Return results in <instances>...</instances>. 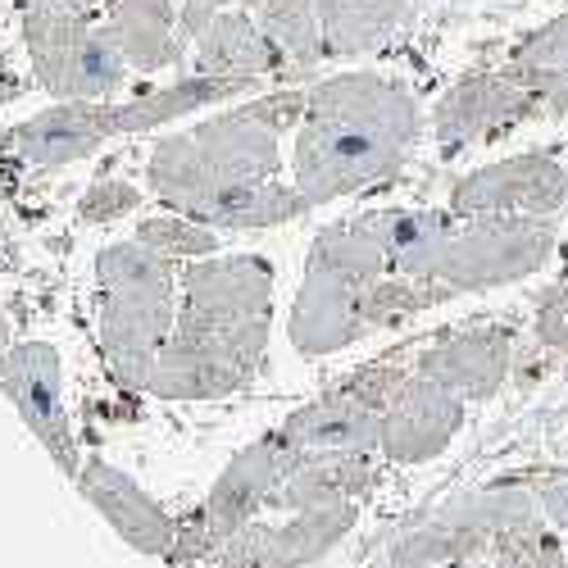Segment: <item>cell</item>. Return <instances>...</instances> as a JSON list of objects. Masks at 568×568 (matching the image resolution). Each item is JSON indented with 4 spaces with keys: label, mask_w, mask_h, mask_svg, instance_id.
I'll return each instance as SVG.
<instances>
[{
    "label": "cell",
    "mask_w": 568,
    "mask_h": 568,
    "mask_svg": "<svg viewBox=\"0 0 568 568\" xmlns=\"http://www.w3.org/2000/svg\"><path fill=\"white\" fill-rule=\"evenodd\" d=\"M260 28L277 45L287 78H301L327 55L323 41V19H318V0H264L260 6Z\"/></svg>",
    "instance_id": "4fadbf2b"
},
{
    "label": "cell",
    "mask_w": 568,
    "mask_h": 568,
    "mask_svg": "<svg viewBox=\"0 0 568 568\" xmlns=\"http://www.w3.org/2000/svg\"><path fill=\"white\" fill-rule=\"evenodd\" d=\"M568 205V164L555 151H528L496 160L478 173L455 182L450 210L483 219V214H559Z\"/></svg>",
    "instance_id": "5b68a950"
},
{
    "label": "cell",
    "mask_w": 568,
    "mask_h": 568,
    "mask_svg": "<svg viewBox=\"0 0 568 568\" xmlns=\"http://www.w3.org/2000/svg\"><path fill=\"white\" fill-rule=\"evenodd\" d=\"M105 132H119V110L73 101V105L45 110V114H37L32 123H23V128L14 132V146H19L23 155H32V160L64 164V160L87 155Z\"/></svg>",
    "instance_id": "30bf717a"
},
{
    "label": "cell",
    "mask_w": 568,
    "mask_h": 568,
    "mask_svg": "<svg viewBox=\"0 0 568 568\" xmlns=\"http://www.w3.org/2000/svg\"><path fill=\"white\" fill-rule=\"evenodd\" d=\"M505 78H514L518 87L537 91V97H555V91L568 82V10L559 19H550L546 28L528 32L524 41L505 55Z\"/></svg>",
    "instance_id": "5bb4252c"
},
{
    "label": "cell",
    "mask_w": 568,
    "mask_h": 568,
    "mask_svg": "<svg viewBox=\"0 0 568 568\" xmlns=\"http://www.w3.org/2000/svg\"><path fill=\"white\" fill-rule=\"evenodd\" d=\"M23 6H37V0H19V10H23Z\"/></svg>",
    "instance_id": "cb8c5ba5"
},
{
    "label": "cell",
    "mask_w": 568,
    "mask_h": 568,
    "mask_svg": "<svg viewBox=\"0 0 568 568\" xmlns=\"http://www.w3.org/2000/svg\"><path fill=\"white\" fill-rule=\"evenodd\" d=\"M559 255H564V264H568V242H564V246H559Z\"/></svg>",
    "instance_id": "603a6c76"
},
{
    "label": "cell",
    "mask_w": 568,
    "mask_h": 568,
    "mask_svg": "<svg viewBox=\"0 0 568 568\" xmlns=\"http://www.w3.org/2000/svg\"><path fill=\"white\" fill-rule=\"evenodd\" d=\"M418 136L414 97L383 73H337L305 91L296 182L310 205L392 182Z\"/></svg>",
    "instance_id": "6da1fadb"
},
{
    "label": "cell",
    "mask_w": 568,
    "mask_h": 568,
    "mask_svg": "<svg viewBox=\"0 0 568 568\" xmlns=\"http://www.w3.org/2000/svg\"><path fill=\"white\" fill-rule=\"evenodd\" d=\"M105 19L114 23L132 69L155 73L178 60V0H105Z\"/></svg>",
    "instance_id": "8fae6325"
},
{
    "label": "cell",
    "mask_w": 568,
    "mask_h": 568,
    "mask_svg": "<svg viewBox=\"0 0 568 568\" xmlns=\"http://www.w3.org/2000/svg\"><path fill=\"white\" fill-rule=\"evenodd\" d=\"M132 205V192L123 186H97V196L87 201V214H110V210H128Z\"/></svg>",
    "instance_id": "d6986e66"
},
{
    "label": "cell",
    "mask_w": 568,
    "mask_h": 568,
    "mask_svg": "<svg viewBox=\"0 0 568 568\" xmlns=\"http://www.w3.org/2000/svg\"><path fill=\"white\" fill-rule=\"evenodd\" d=\"M537 114H546V101L537 91L518 87L505 73H468L437 101L433 123H437L442 151H464L473 141L505 136L509 128L528 123Z\"/></svg>",
    "instance_id": "8992f818"
},
{
    "label": "cell",
    "mask_w": 568,
    "mask_h": 568,
    "mask_svg": "<svg viewBox=\"0 0 568 568\" xmlns=\"http://www.w3.org/2000/svg\"><path fill=\"white\" fill-rule=\"evenodd\" d=\"M223 10H236L232 0H178V28L182 37H201Z\"/></svg>",
    "instance_id": "e0dca14e"
},
{
    "label": "cell",
    "mask_w": 568,
    "mask_h": 568,
    "mask_svg": "<svg viewBox=\"0 0 568 568\" xmlns=\"http://www.w3.org/2000/svg\"><path fill=\"white\" fill-rule=\"evenodd\" d=\"M532 568H568V541H559V537L550 532V541L541 546V555L532 559Z\"/></svg>",
    "instance_id": "ffe728a7"
},
{
    "label": "cell",
    "mask_w": 568,
    "mask_h": 568,
    "mask_svg": "<svg viewBox=\"0 0 568 568\" xmlns=\"http://www.w3.org/2000/svg\"><path fill=\"white\" fill-rule=\"evenodd\" d=\"M37 82L55 97H110L123 82V41L105 0H37L19 10Z\"/></svg>",
    "instance_id": "3957f363"
},
{
    "label": "cell",
    "mask_w": 568,
    "mask_h": 568,
    "mask_svg": "<svg viewBox=\"0 0 568 568\" xmlns=\"http://www.w3.org/2000/svg\"><path fill=\"white\" fill-rule=\"evenodd\" d=\"M564 164H568V155H564Z\"/></svg>",
    "instance_id": "d4e9b609"
},
{
    "label": "cell",
    "mask_w": 568,
    "mask_h": 568,
    "mask_svg": "<svg viewBox=\"0 0 568 568\" xmlns=\"http://www.w3.org/2000/svg\"><path fill=\"white\" fill-rule=\"evenodd\" d=\"M459 423H464V414H459L455 392L423 373L418 383L405 387V396L387 423V450L396 459H428L450 442Z\"/></svg>",
    "instance_id": "ba28073f"
},
{
    "label": "cell",
    "mask_w": 568,
    "mask_h": 568,
    "mask_svg": "<svg viewBox=\"0 0 568 568\" xmlns=\"http://www.w3.org/2000/svg\"><path fill=\"white\" fill-rule=\"evenodd\" d=\"M409 0H318L327 55H364L383 45L405 19Z\"/></svg>",
    "instance_id": "7c38bea8"
},
{
    "label": "cell",
    "mask_w": 568,
    "mask_h": 568,
    "mask_svg": "<svg viewBox=\"0 0 568 568\" xmlns=\"http://www.w3.org/2000/svg\"><path fill=\"white\" fill-rule=\"evenodd\" d=\"M196 69L219 78H287L277 45L264 37V28L246 10H223L201 37H196Z\"/></svg>",
    "instance_id": "9c48e42d"
},
{
    "label": "cell",
    "mask_w": 568,
    "mask_h": 568,
    "mask_svg": "<svg viewBox=\"0 0 568 568\" xmlns=\"http://www.w3.org/2000/svg\"><path fill=\"white\" fill-rule=\"evenodd\" d=\"M559 251V223L555 214H483L464 232L455 227L450 246L437 264V282L450 292H487L524 282L550 264Z\"/></svg>",
    "instance_id": "277c9868"
},
{
    "label": "cell",
    "mask_w": 568,
    "mask_h": 568,
    "mask_svg": "<svg viewBox=\"0 0 568 568\" xmlns=\"http://www.w3.org/2000/svg\"><path fill=\"white\" fill-rule=\"evenodd\" d=\"M500 483L532 487L546 518L555 524V532H568V468H524V473H509Z\"/></svg>",
    "instance_id": "2e32d148"
},
{
    "label": "cell",
    "mask_w": 568,
    "mask_h": 568,
    "mask_svg": "<svg viewBox=\"0 0 568 568\" xmlns=\"http://www.w3.org/2000/svg\"><path fill=\"white\" fill-rule=\"evenodd\" d=\"M532 337H537V346H546L555 355H568V268L537 296Z\"/></svg>",
    "instance_id": "9a60e30c"
},
{
    "label": "cell",
    "mask_w": 568,
    "mask_h": 568,
    "mask_svg": "<svg viewBox=\"0 0 568 568\" xmlns=\"http://www.w3.org/2000/svg\"><path fill=\"white\" fill-rule=\"evenodd\" d=\"M546 114L550 119H568V82L555 91V97H546Z\"/></svg>",
    "instance_id": "44dd1931"
},
{
    "label": "cell",
    "mask_w": 568,
    "mask_h": 568,
    "mask_svg": "<svg viewBox=\"0 0 568 568\" xmlns=\"http://www.w3.org/2000/svg\"><path fill=\"white\" fill-rule=\"evenodd\" d=\"M514 364V327L491 323V327H468V333L433 346L423 355V373L437 377L464 400H491Z\"/></svg>",
    "instance_id": "52a82bcc"
},
{
    "label": "cell",
    "mask_w": 568,
    "mask_h": 568,
    "mask_svg": "<svg viewBox=\"0 0 568 568\" xmlns=\"http://www.w3.org/2000/svg\"><path fill=\"white\" fill-rule=\"evenodd\" d=\"M277 173V132L246 105L223 114L192 136L164 141L155 160L160 192L227 227H268L310 210L292 186L273 182Z\"/></svg>",
    "instance_id": "7a4b0ae2"
},
{
    "label": "cell",
    "mask_w": 568,
    "mask_h": 568,
    "mask_svg": "<svg viewBox=\"0 0 568 568\" xmlns=\"http://www.w3.org/2000/svg\"><path fill=\"white\" fill-rule=\"evenodd\" d=\"M19 91V82H14V73H10V60H6V51H0V101H10Z\"/></svg>",
    "instance_id": "7402d4cb"
},
{
    "label": "cell",
    "mask_w": 568,
    "mask_h": 568,
    "mask_svg": "<svg viewBox=\"0 0 568 568\" xmlns=\"http://www.w3.org/2000/svg\"><path fill=\"white\" fill-rule=\"evenodd\" d=\"M146 236H151V242H160V246H169V251H210V246H214L205 232L178 227V223H151Z\"/></svg>",
    "instance_id": "ac0fdd59"
}]
</instances>
